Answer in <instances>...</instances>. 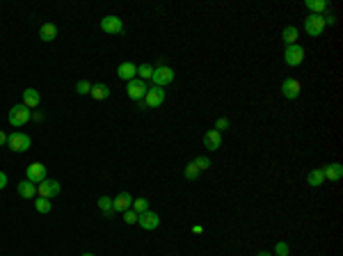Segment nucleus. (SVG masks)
Wrapping results in <instances>:
<instances>
[{
    "label": "nucleus",
    "instance_id": "1",
    "mask_svg": "<svg viewBox=\"0 0 343 256\" xmlns=\"http://www.w3.org/2000/svg\"><path fill=\"white\" fill-rule=\"evenodd\" d=\"M30 117H32V110L30 108H25L23 103H16L12 110H9V124L12 126H16V128H21V126H25L28 121H30Z\"/></svg>",
    "mask_w": 343,
    "mask_h": 256
},
{
    "label": "nucleus",
    "instance_id": "2",
    "mask_svg": "<svg viewBox=\"0 0 343 256\" xmlns=\"http://www.w3.org/2000/svg\"><path fill=\"white\" fill-rule=\"evenodd\" d=\"M172 80H174V69L172 67H165V64L153 67V75H151L153 87H165V85H170Z\"/></svg>",
    "mask_w": 343,
    "mask_h": 256
},
{
    "label": "nucleus",
    "instance_id": "3",
    "mask_svg": "<svg viewBox=\"0 0 343 256\" xmlns=\"http://www.w3.org/2000/svg\"><path fill=\"white\" fill-rule=\"evenodd\" d=\"M7 146L12 151H16V153H25V151L32 146V140L25 133H12V135L7 137Z\"/></svg>",
    "mask_w": 343,
    "mask_h": 256
},
{
    "label": "nucleus",
    "instance_id": "4",
    "mask_svg": "<svg viewBox=\"0 0 343 256\" xmlns=\"http://www.w3.org/2000/svg\"><path fill=\"white\" fill-rule=\"evenodd\" d=\"M284 62H286L288 67H300V64L305 62V48L300 44L286 46V51H284Z\"/></svg>",
    "mask_w": 343,
    "mask_h": 256
},
{
    "label": "nucleus",
    "instance_id": "5",
    "mask_svg": "<svg viewBox=\"0 0 343 256\" xmlns=\"http://www.w3.org/2000/svg\"><path fill=\"white\" fill-rule=\"evenodd\" d=\"M305 30L309 37H318V35H323V30H325V18H323V14H309L305 18Z\"/></svg>",
    "mask_w": 343,
    "mask_h": 256
},
{
    "label": "nucleus",
    "instance_id": "6",
    "mask_svg": "<svg viewBox=\"0 0 343 256\" xmlns=\"http://www.w3.org/2000/svg\"><path fill=\"white\" fill-rule=\"evenodd\" d=\"M101 30H103L105 35H121V32H124V23H121L119 16L108 14L101 18Z\"/></svg>",
    "mask_w": 343,
    "mask_h": 256
},
{
    "label": "nucleus",
    "instance_id": "7",
    "mask_svg": "<svg viewBox=\"0 0 343 256\" xmlns=\"http://www.w3.org/2000/svg\"><path fill=\"white\" fill-rule=\"evenodd\" d=\"M147 90H149V87H147V83H144V80H140V78H133V80H128V83H126L128 98H133V101H137V103L144 98Z\"/></svg>",
    "mask_w": 343,
    "mask_h": 256
},
{
    "label": "nucleus",
    "instance_id": "8",
    "mask_svg": "<svg viewBox=\"0 0 343 256\" xmlns=\"http://www.w3.org/2000/svg\"><path fill=\"white\" fill-rule=\"evenodd\" d=\"M142 101L147 108H160L165 103V87H149Z\"/></svg>",
    "mask_w": 343,
    "mask_h": 256
},
{
    "label": "nucleus",
    "instance_id": "9",
    "mask_svg": "<svg viewBox=\"0 0 343 256\" xmlns=\"http://www.w3.org/2000/svg\"><path fill=\"white\" fill-rule=\"evenodd\" d=\"M60 190H62V185L55 181V179H44V181L37 185L39 197H46V199H53V197H57V195H60Z\"/></svg>",
    "mask_w": 343,
    "mask_h": 256
},
{
    "label": "nucleus",
    "instance_id": "10",
    "mask_svg": "<svg viewBox=\"0 0 343 256\" xmlns=\"http://www.w3.org/2000/svg\"><path fill=\"white\" fill-rule=\"evenodd\" d=\"M25 179L30 183H35V185H39V183L46 179V165H41V163H30V165L25 167Z\"/></svg>",
    "mask_w": 343,
    "mask_h": 256
},
{
    "label": "nucleus",
    "instance_id": "11",
    "mask_svg": "<svg viewBox=\"0 0 343 256\" xmlns=\"http://www.w3.org/2000/svg\"><path fill=\"white\" fill-rule=\"evenodd\" d=\"M137 224L144 229V231H153L160 226V215L153 211H147V213H140L137 215Z\"/></svg>",
    "mask_w": 343,
    "mask_h": 256
},
{
    "label": "nucleus",
    "instance_id": "12",
    "mask_svg": "<svg viewBox=\"0 0 343 256\" xmlns=\"http://www.w3.org/2000/svg\"><path fill=\"white\" fill-rule=\"evenodd\" d=\"M300 91H302V85H300L298 78H286L282 83V94L288 101H295V98L300 96Z\"/></svg>",
    "mask_w": 343,
    "mask_h": 256
},
{
    "label": "nucleus",
    "instance_id": "13",
    "mask_svg": "<svg viewBox=\"0 0 343 256\" xmlns=\"http://www.w3.org/2000/svg\"><path fill=\"white\" fill-rule=\"evenodd\" d=\"M131 206H133V197L128 195V192H119V195L112 199V211H117V213H126Z\"/></svg>",
    "mask_w": 343,
    "mask_h": 256
},
{
    "label": "nucleus",
    "instance_id": "14",
    "mask_svg": "<svg viewBox=\"0 0 343 256\" xmlns=\"http://www.w3.org/2000/svg\"><path fill=\"white\" fill-rule=\"evenodd\" d=\"M117 75H119L121 80H133V78H137V67H135L133 62H121L119 67H117Z\"/></svg>",
    "mask_w": 343,
    "mask_h": 256
},
{
    "label": "nucleus",
    "instance_id": "15",
    "mask_svg": "<svg viewBox=\"0 0 343 256\" xmlns=\"http://www.w3.org/2000/svg\"><path fill=\"white\" fill-rule=\"evenodd\" d=\"M204 146L209 151H215L222 146V133H217V130H209V133H204Z\"/></svg>",
    "mask_w": 343,
    "mask_h": 256
},
{
    "label": "nucleus",
    "instance_id": "16",
    "mask_svg": "<svg viewBox=\"0 0 343 256\" xmlns=\"http://www.w3.org/2000/svg\"><path fill=\"white\" fill-rule=\"evenodd\" d=\"M323 174H325V181H341L343 176V167L339 163H329L327 167H323Z\"/></svg>",
    "mask_w": 343,
    "mask_h": 256
},
{
    "label": "nucleus",
    "instance_id": "17",
    "mask_svg": "<svg viewBox=\"0 0 343 256\" xmlns=\"http://www.w3.org/2000/svg\"><path fill=\"white\" fill-rule=\"evenodd\" d=\"M41 96H39V91L35 87H28V90L23 91V106L25 108H37Z\"/></svg>",
    "mask_w": 343,
    "mask_h": 256
},
{
    "label": "nucleus",
    "instance_id": "18",
    "mask_svg": "<svg viewBox=\"0 0 343 256\" xmlns=\"http://www.w3.org/2000/svg\"><path fill=\"white\" fill-rule=\"evenodd\" d=\"M19 195H21L23 199H35V197H37V185L25 179V181L19 183Z\"/></svg>",
    "mask_w": 343,
    "mask_h": 256
},
{
    "label": "nucleus",
    "instance_id": "19",
    "mask_svg": "<svg viewBox=\"0 0 343 256\" xmlns=\"http://www.w3.org/2000/svg\"><path fill=\"white\" fill-rule=\"evenodd\" d=\"M92 98H96V101H105V98H110V87L103 83H96L92 85Z\"/></svg>",
    "mask_w": 343,
    "mask_h": 256
},
{
    "label": "nucleus",
    "instance_id": "20",
    "mask_svg": "<svg viewBox=\"0 0 343 256\" xmlns=\"http://www.w3.org/2000/svg\"><path fill=\"white\" fill-rule=\"evenodd\" d=\"M39 37H41V41H53L57 37V25L55 23H44L41 30H39Z\"/></svg>",
    "mask_w": 343,
    "mask_h": 256
},
{
    "label": "nucleus",
    "instance_id": "21",
    "mask_svg": "<svg viewBox=\"0 0 343 256\" xmlns=\"http://www.w3.org/2000/svg\"><path fill=\"white\" fill-rule=\"evenodd\" d=\"M306 183H309L311 188H321L323 183H325V174H323V169H311V172L306 174Z\"/></svg>",
    "mask_w": 343,
    "mask_h": 256
},
{
    "label": "nucleus",
    "instance_id": "22",
    "mask_svg": "<svg viewBox=\"0 0 343 256\" xmlns=\"http://www.w3.org/2000/svg\"><path fill=\"white\" fill-rule=\"evenodd\" d=\"M282 39H284V44L286 46L298 44V28H295V25H286L284 32H282Z\"/></svg>",
    "mask_w": 343,
    "mask_h": 256
},
{
    "label": "nucleus",
    "instance_id": "23",
    "mask_svg": "<svg viewBox=\"0 0 343 256\" xmlns=\"http://www.w3.org/2000/svg\"><path fill=\"white\" fill-rule=\"evenodd\" d=\"M306 9L311 12V14H321L327 9V2L325 0H306Z\"/></svg>",
    "mask_w": 343,
    "mask_h": 256
},
{
    "label": "nucleus",
    "instance_id": "24",
    "mask_svg": "<svg viewBox=\"0 0 343 256\" xmlns=\"http://www.w3.org/2000/svg\"><path fill=\"white\" fill-rule=\"evenodd\" d=\"M35 208H37V213H51V208H53V203H51V199H46V197H37V201H35Z\"/></svg>",
    "mask_w": 343,
    "mask_h": 256
},
{
    "label": "nucleus",
    "instance_id": "25",
    "mask_svg": "<svg viewBox=\"0 0 343 256\" xmlns=\"http://www.w3.org/2000/svg\"><path fill=\"white\" fill-rule=\"evenodd\" d=\"M151 75H153V67H151V64H142V67H137V78H140V80L147 83V80H151Z\"/></svg>",
    "mask_w": 343,
    "mask_h": 256
},
{
    "label": "nucleus",
    "instance_id": "26",
    "mask_svg": "<svg viewBox=\"0 0 343 256\" xmlns=\"http://www.w3.org/2000/svg\"><path fill=\"white\" fill-rule=\"evenodd\" d=\"M131 208H133L137 215H140V213H147V211H149V201H147L144 197H140V199H133V206H131Z\"/></svg>",
    "mask_w": 343,
    "mask_h": 256
},
{
    "label": "nucleus",
    "instance_id": "27",
    "mask_svg": "<svg viewBox=\"0 0 343 256\" xmlns=\"http://www.w3.org/2000/svg\"><path fill=\"white\" fill-rule=\"evenodd\" d=\"M199 169H197V165H194V163H190V165H186V179L188 181H197V179H199Z\"/></svg>",
    "mask_w": 343,
    "mask_h": 256
},
{
    "label": "nucleus",
    "instance_id": "28",
    "mask_svg": "<svg viewBox=\"0 0 343 256\" xmlns=\"http://www.w3.org/2000/svg\"><path fill=\"white\" fill-rule=\"evenodd\" d=\"M98 208H101L105 215H110L112 213V199L110 197H98Z\"/></svg>",
    "mask_w": 343,
    "mask_h": 256
},
{
    "label": "nucleus",
    "instance_id": "29",
    "mask_svg": "<svg viewBox=\"0 0 343 256\" xmlns=\"http://www.w3.org/2000/svg\"><path fill=\"white\" fill-rule=\"evenodd\" d=\"M192 163L197 165V169H199V172H206V169L210 167V158H209V156H199V158H194Z\"/></svg>",
    "mask_w": 343,
    "mask_h": 256
},
{
    "label": "nucleus",
    "instance_id": "30",
    "mask_svg": "<svg viewBox=\"0 0 343 256\" xmlns=\"http://www.w3.org/2000/svg\"><path fill=\"white\" fill-rule=\"evenodd\" d=\"M76 91H78L80 96L90 94V91H92V83H87V80H78V83H76Z\"/></svg>",
    "mask_w": 343,
    "mask_h": 256
},
{
    "label": "nucleus",
    "instance_id": "31",
    "mask_svg": "<svg viewBox=\"0 0 343 256\" xmlns=\"http://www.w3.org/2000/svg\"><path fill=\"white\" fill-rule=\"evenodd\" d=\"M124 222H126V224H137V213H135L133 208H128V211L124 213Z\"/></svg>",
    "mask_w": 343,
    "mask_h": 256
},
{
    "label": "nucleus",
    "instance_id": "32",
    "mask_svg": "<svg viewBox=\"0 0 343 256\" xmlns=\"http://www.w3.org/2000/svg\"><path fill=\"white\" fill-rule=\"evenodd\" d=\"M227 128H229V119H227V117H220V119L215 121V130L217 133H222V130H227Z\"/></svg>",
    "mask_w": 343,
    "mask_h": 256
},
{
    "label": "nucleus",
    "instance_id": "33",
    "mask_svg": "<svg viewBox=\"0 0 343 256\" xmlns=\"http://www.w3.org/2000/svg\"><path fill=\"white\" fill-rule=\"evenodd\" d=\"M275 252H277V256H288V245L286 242H277Z\"/></svg>",
    "mask_w": 343,
    "mask_h": 256
},
{
    "label": "nucleus",
    "instance_id": "34",
    "mask_svg": "<svg viewBox=\"0 0 343 256\" xmlns=\"http://www.w3.org/2000/svg\"><path fill=\"white\" fill-rule=\"evenodd\" d=\"M5 188H7V174L0 172V190H5Z\"/></svg>",
    "mask_w": 343,
    "mask_h": 256
},
{
    "label": "nucleus",
    "instance_id": "35",
    "mask_svg": "<svg viewBox=\"0 0 343 256\" xmlns=\"http://www.w3.org/2000/svg\"><path fill=\"white\" fill-rule=\"evenodd\" d=\"M192 231H194V234H204V226H202V224H194Z\"/></svg>",
    "mask_w": 343,
    "mask_h": 256
},
{
    "label": "nucleus",
    "instance_id": "36",
    "mask_svg": "<svg viewBox=\"0 0 343 256\" xmlns=\"http://www.w3.org/2000/svg\"><path fill=\"white\" fill-rule=\"evenodd\" d=\"M2 144H7V135H5V133L0 130V146H2Z\"/></svg>",
    "mask_w": 343,
    "mask_h": 256
},
{
    "label": "nucleus",
    "instance_id": "37",
    "mask_svg": "<svg viewBox=\"0 0 343 256\" xmlns=\"http://www.w3.org/2000/svg\"><path fill=\"white\" fill-rule=\"evenodd\" d=\"M256 256H272V254H270V252H259Z\"/></svg>",
    "mask_w": 343,
    "mask_h": 256
},
{
    "label": "nucleus",
    "instance_id": "38",
    "mask_svg": "<svg viewBox=\"0 0 343 256\" xmlns=\"http://www.w3.org/2000/svg\"><path fill=\"white\" fill-rule=\"evenodd\" d=\"M80 256H94V254H90V252H85V254H80Z\"/></svg>",
    "mask_w": 343,
    "mask_h": 256
}]
</instances>
